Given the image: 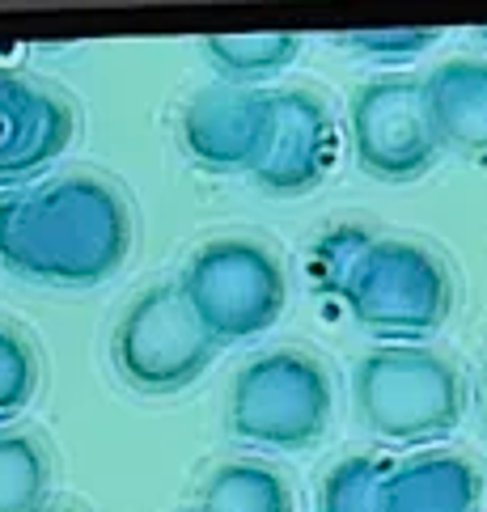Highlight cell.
Listing matches in <instances>:
<instances>
[{"label":"cell","instance_id":"obj_1","mask_svg":"<svg viewBox=\"0 0 487 512\" xmlns=\"http://www.w3.org/2000/svg\"><path fill=\"white\" fill-rule=\"evenodd\" d=\"M132 250V208L98 174H56L0 191V263L56 288L111 280Z\"/></svg>","mask_w":487,"mask_h":512},{"label":"cell","instance_id":"obj_2","mask_svg":"<svg viewBox=\"0 0 487 512\" xmlns=\"http://www.w3.org/2000/svg\"><path fill=\"white\" fill-rule=\"evenodd\" d=\"M314 276L335 292L352 318L386 339H428L449 322L454 284L445 263L407 237H377L369 229H331L314 246Z\"/></svg>","mask_w":487,"mask_h":512},{"label":"cell","instance_id":"obj_3","mask_svg":"<svg viewBox=\"0 0 487 512\" xmlns=\"http://www.w3.org/2000/svg\"><path fill=\"white\" fill-rule=\"evenodd\" d=\"M356 411L386 445L445 441L466 415L458 364L424 343H382L352 369Z\"/></svg>","mask_w":487,"mask_h":512},{"label":"cell","instance_id":"obj_4","mask_svg":"<svg viewBox=\"0 0 487 512\" xmlns=\"http://www.w3.org/2000/svg\"><path fill=\"white\" fill-rule=\"evenodd\" d=\"M331 411L335 390L327 369L297 347L255 356L229 386V428L259 449L297 453L318 445L331 428Z\"/></svg>","mask_w":487,"mask_h":512},{"label":"cell","instance_id":"obj_5","mask_svg":"<svg viewBox=\"0 0 487 512\" xmlns=\"http://www.w3.org/2000/svg\"><path fill=\"white\" fill-rule=\"evenodd\" d=\"M178 288L216 343L267 335L284 314L288 280L272 250L255 237H212L187 259Z\"/></svg>","mask_w":487,"mask_h":512},{"label":"cell","instance_id":"obj_6","mask_svg":"<svg viewBox=\"0 0 487 512\" xmlns=\"http://www.w3.org/2000/svg\"><path fill=\"white\" fill-rule=\"evenodd\" d=\"M216 339L178 284H153L115 322L111 356L119 377L140 394H178L212 364Z\"/></svg>","mask_w":487,"mask_h":512},{"label":"cell","instance_id":"obj_7","mask_svg":"<svg viewBox=\"0 0 487 512\" xmlns=\"http://www.w3.org/2000/svg\"><path fill=\"white\" fill-rule=\"evenodd\" d=\"M348 136L356 166L377 182H416L441 157L424 81L377 77L352 94Z\"/></svg>","mask_w":487,"mask_h":512},{"label":"cell","instance_id":"obj_8","mask_svg":"<svg viewBox=\"0 0 487 512\" xmlns=\"http://www.w3.org/2000/svg\"><path fill=\"white\" fill-rule=\"evenodd\" d=\"M339 153V127L331 106L310 89L263 94L259 140L246 174L272 195H305L331 174Z\"/></svg>","mask_w":487,"mask_h":512},{"label":"cell","instance_id":"obj_9","mask_svg":"<svg viewBox=\"0 0 487 512\" xmlns=\"http://www.w3.org/2000/svg\"><path fill=\"white\" fill-rule=\"evenodd\" d=\"M77 132L72 106L47 85L0 68V178L51 166Z\"/></svg>","mask_w":487,"mask_h":512},{"label":"cell","instance_id":"obj_10","mask_svg":"<svg viewBox=\"0 0 487 512\" xmlns=\"http://www.w3.org/2000/svg\"><path fill=\"white\" fill-rule=\"evenodd\" d=\"M263 94H250L238 85L200 89L183 106V144L187 153L208 170H246L259 140Z\"/></svg>","mask_w":487,"mask_h":512},{"label":"cell","instance_id":"obj_11","mask_svg":"<svg viewBox=\"0 0 487 512\" xmlns=\"http://www.w3.org/2000/svg\"><path fill=\"white\" fill-rule=\"evenodd\" d=\"M483 474L462 453H416L390 466L382 483V512H479Z\"/></svg>","mask_w":487,"mask_h":512},{"label":"cell","instance_id":"obj_12","mask_svg":"<svg viewBox=\"0 0 487 512\" xmlns=\"http://www.w3.org/2000/svg\"><path fill=\"white\" fill-rule=\"evenodd\" d=\"M441 149L487 161V60H445L424 77Z\"/></svg>","mask_w":487,"mask_h":512},{"label":"cell","instance_id":"obj_13","mask_svg":"<svg viewBox=\"0 0 487 512\" xmlns=\"http://www.w3.org/2000/svg\"><path fill=\"white\" fill-rule=\"evenodd\" d=\"M200 512H293V491L263 462H225L204 479Z\"/></svg>","mask_w":487,"mask_h":512},{"label":"cell","instance_id":"obj_14","mask_svg":"<svg viewBox=\"0 0 487 512\" xmlns=\"http://www.w3.org/2000/svg\"><path fill=\"white\" fill-rule=\"evenodd\" d=\"M204 51L225 81L255 85V81L276 77V72L293 64L301 51V39L297 34H284V30H276V34H216V39L204 43Z\"/></svg>","mask_w":487,"mask_h":512},{"label":"cell","instance_id":"obj_15","mask_svg":"<svg viewBox=\"0 0 487 512\" xmlns=\"http://www.w3.org/2000/svg\"><path fill=\"white\" fill-rule=\"evenodd\" d=\"M51 491V457L39 436L0 432V512H39Z\"/></svg>","mask_w":487,"mask_h":512},{"label":"cell","instance_id":"obj_16","mask_svg":"<svg viewBox=\"0 0 487 512\" xmlns=\"http://www.w3.org/2000/svg\"><path fill=\"white\" fill-rule=\"evenodd\" d=\"M390 466H382L369 453L344 457L327 470L318 487V508L322 512H382V483Z\"/></svg>","mask_w":487,"mask_h":512},{"label":"cell","instance_id":"obj_17","mask_svg":"<svg viewBox=\"0 0 487 512\" xmlns=\"http://www.w3.org/2000/svg\"><path fill=\"white\" fill-rule=\"evenodd\" d=\"M39 390V352L17 326L0 322V424L17 419Z\"/></svg>","mask_w":487,"mask_h":512},{"label":"cell","instance_id":"obj_18","mask_svg":"<svg viewBox=\"0 0 487 512\" xmlns=\"http://www.w3.org/2000/svg\"><path fill=\"white\" fill-rule=\"evenodd\" d=\"M437 39L441 30H352V34H339L335 47L377 64H394V60H416L420 51L437 47Z\"/></svg>","mask_w":487,"mask_h":512},{"label":"cell","instance_id":"obj_19","mask_svg":"<svg viewBox=\"0 0 487 512\" xmlns=\"http://www.w3.org/2000/svg\"><path fill=\"white\" fill-rule=\"evenodd\" d=\"M39 512H81V508H72V504H47V508H39Z\"/></svg>","mask_w":487,"mask_h":512},{"label":"cell","instance_id":"obj_20","mask_svg":"<svg viewBox=\"0 0 487 512\" xmlns=\"http://www.w3.org/2000/svg\"><path fill=\"white\" fill-rule=\"evenodd\" d=\"M483 411H487V364H483Z\"/></svg>","mask_w":487,"mask_h":512},{"label":"cell","instance_id":"obj_21","mask_svg":"<svg viewBox=\"0 0 487 512\" xmlns=\"http://www.w3.org/2000/svg\"><path fill=\"white\" fill-rule=\"evenodd\" d=\"M483 34H487V30H483Z\"/></svg>","mask_w":487,"mask_h":512}]
</instances>
